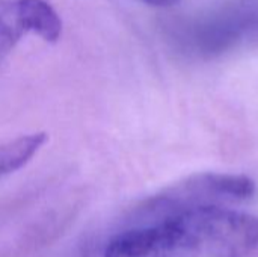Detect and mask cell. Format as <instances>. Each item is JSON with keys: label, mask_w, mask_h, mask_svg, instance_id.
Masks as SVG:
<instances>
[{"label": "cell", "mask_w": 258, "mask_h": 257, "mask_svg": "<svg viewBox=\"0 0 258 257\" xmlns=\"http://www.w3.org/2000/svg\"><path fill=\"white\" fill-rule=\"evenodd\" d=\"M258 250V217L233 208H206L135 218L104 257H245Z\"/></svg>", "instance_id": "1"}, {"label": "cell", "mask_w": 258, "mask_h": 257, "mask_svg": "<svg viewBox=\"0 0 258 257\" xmlns=\"http://www.w3.org/2000/svg\"><path fill=\"white\" fill-rule=\"evenodd\" d=\"M255 182L245 174L198 173L145 201L135 218H153L206 208H233L251 200Z\"/></svg>", "instance_id": "2"}, {"label": "cell", "mask_w": 258, "mask_h": 257, "mask_svg": "<svg viewBox=\"0 0 258 257\" xmlns=\"http://www.w3.org/2000/svg\"><path fill=\"white\" fill-rule=\"evenodd\" d=\"M197 39V45L207 53L258 45V0H239L222 8L203 24Z\"/></svg>", "instance_id": "3"}, {"label": "cell", "mask_w": 258, "mask_h": 257, "mask_svg": "<svg viewBox=\"0 0 258 257\" xmlns=\"http://www.w3.org/2000/svg\"><path fill=\"white\" fill-rule=\"evenodd\" d=\"M18 17L26 32H33L47 42H56L62 33V20L47 0H15Z\"/></svg>", "instance_id": "4"}, {"label": "cell", "mask_w": 258, "mask_h": 257, "mask_svg": "<svg viewBox=\"0 0 258 257\" xmlns=\"http://www.w3.org/2000/svg\"><path fill=\"white\" fill-rule=\"evenodd\" d=\"M45 133H32L20 136L0 147V176L14 173L24 167L45 144Z\"/></svg>", "instance_id": "5"}, {"label": "cell", "mask_w": 258, "mask_h": 257, "mask_svg": "<svg viewBox=\"0 0 258 257\" xmlns=\"http://www.w3.org/2000/svg\"><path fill=\"white\" fill-rule=\"evenodd\" d=\"M26 33L15 0H0V59H3Z\"/></svg>", "instance_id": "6"}, {"label": "cell", "mask_w": 258, "mask_h": 257, "mask_svg": "<svg viewBox=\"0 0 258 257\" xmlns=\"http://www.w3.org/2000/svg\"><path fill=\"white\" fill-rule=\"evenodd\" d=\"M147 5L151 6H159V8H166V6H172L175 3H178L180 0H142Z\"/></svg>", "instance_id": "7"}]
</instances>
